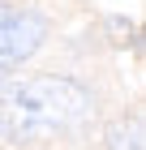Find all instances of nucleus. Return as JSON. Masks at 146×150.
<instances>
[{"instance_id":"f257e3e1","label":"nucleus","mask_w":146,"mask_h":150,"mask_svg":"<svg viewBox=\"0 0 146 150\" xmlns=\"http://www.w3.org/2000/svg\"><path fill=\"white\" fill-rule=\"evenodd\" d=\"M90 116V94L69 77H0V133L9 142H39L82 125Z\"/></svg>"},{"instance_id":"f03ea898","label":"nucleus","mask_w":146,"mask_h":150,"mask_svg":"<svg viewBox=\"0 0 146 150\" xmlns=\"http://www.w3.org/2000/svg\"><path fill=\"white\" fill-rule=\"evenodd\" d=\"M47 39V22L34 9H17L0 0V77L17 69L22 60H30Z\"/></svg>"},{"instance_id":"7ed1b4c3","label":"nucleus","mask_w":146,"mask_h":150,"mask_svg":"<svg viewBox=\"0 0 146 150\" xmlns=\"http://www.w3.org/2000/svg\"><path fill=\"white\" fill-rule=\"evenodd\" d=\"M108 150H142V120H112Z\"/></svg>"},{"instance_id":"20e7f679","label":"nucleus","mask_w":146,"mask_h":150,"mask_svg":"<svg viewBox=\"0 0 146 150\" xmlns=\"http://www.w3.org/2000/svg\"><path fill=\"white\" fill-rule=\"evenodd\" d=\"M108 30H112V43H125V39H129V35H133V26H129V22H120V17H112V22H108Z\"/></svg>"}]
</instances>
